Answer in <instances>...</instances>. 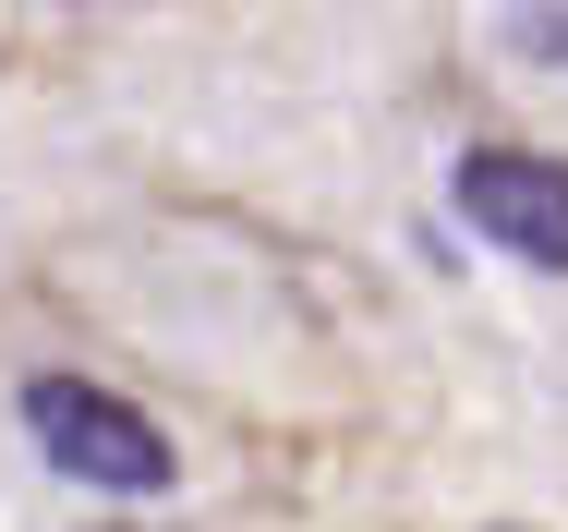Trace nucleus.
I'll list each match as a JSON object with an SVG mask.
<instances>
[{
	"label": "nucleus",
	"instance_id": "f03ea898",
	"mask_svg": "<svg viewBox=\"0 0 568 532\" xmlns=\"http://www.w3.org/2000/svg\"><path fill=\"white\" fill-rule=\"evenodd\" d=\"M459 218L520 267H568V170L532 158V145H471L459 158Z\"/></svg>",
	"mask_w": 568,
	"mask_h": 532
},
{
	"label": "nucleus",
	"instance_id": "f257e3e1",
	"mask_svg": "<svg viewBox=\"0 0 568 532\" xmlns=\"http://www.w3.org/2000/svg\"><path fill=\"white\" fill-rule=\"evenodd\" d=\"M24 435H37L73 484H98V496H158V484H170V435L145 424L133 400L85 388V375H37V388H24Z\"/></svg>",
	"mask_w": 568,
	"mask_h": 532
}]
</instances>
